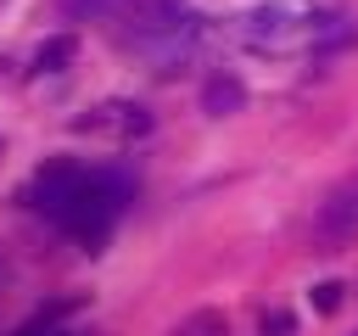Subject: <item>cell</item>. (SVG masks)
Returning a JSON list of instances; mask_svg holds the SVG:
<instances>
[{"label":"cell","mask_w":358,"mask_h":336,"mask_svg":"<svg viewBox=\"0 0 358 336\" xmlns=\"http://www.w3.org/2000/svg\"><path fill=\"white\" fill-rule=\"evenodd\" d=\"M123 202H129V179L90 168V179H84V190H78V202L62 213V230H67V235H78L84 246H95V241H106V230L117 224Z\"/></svg>","instance_id":"obj_1"},{"label":"cell","mask_w":358,"mask_h":336,"mask_svg":"<svg viewBox=\"0 0 358 336\" xmlns=\"http://www.w3.org/2000/svg\"><path fill=\"white\" fill-rule=\"evenodd\" d=\"M352 241H358V174L341 179L313 213V252H341Z\"/></svg>","instance_id":"obj_2"},{"label":"cell","mask_w":358,"mask_h":336,"mask_svg":"<svg viewBox=\"0 0 358 336\" xmlns=\"http://www.w3.org/2000/svg\"><path fill=\"white\" fill-rule=\"evenodd\" d=\"M84 179H90V168H78V162H45L22 196H28V207H34V213H45V218H56V224H62V213L78 202Z\"/></svg>","instance_id":"obj_3"},{"label":"cell","mask_w":358,"mask_h":336,"mask_svg":"<svg viewBox=\"0 0 358 336\" xmlns=\"http://www.w3.org/2000/svg\"><path fill=\"white\" fill-rule=\"evenodd\" d=\"M241 106H246V84H241L235 73H224V67L207 73V84H201V112H207V118H235Z\"/></svg>","instance_id":"obj_4"},{"label":"cell","mask_w":358,"mask_h":336,"mask_svg":"<svg viewBox=\"0 0 358 336\" xmlns=\"http://www.w3.org/2000/svg\"><path fill=\"white\" fill-rule=\"evenodd\" d=\"M73 56H78V39H73V34H50V39L34 50V73H62Z\"/></svg>","instance_id":"obj_5"},{"label":"cell","mask_w":358,"mask_h":336,"mask_svg":"<svg viewBox=\"0 0 358 336\" xmlns=\"http://www.w3.org/2000/svg\"><path fill=\"white\" fill-rule=\"evenodd\" d=\"M168 336H229V319H224L218 308H196V314H185Z\"/></svg>","instance_id":"obj_6"},{"label":"cell","mask_w":358,"mask_h":336,"mask_svg":"<svg viewBox=\"0 0 358 336\" xmlns=\"http://www.w3.org/2000/svg\"><path fill=\"white\" fill-rule=\"evenodd\" d=\"M341 302H347V286H341V280H319V286H313V308H319V314H336Z\"/></svg>","instance_id":"obj_7"},{"label":"cell","mask_w":358,"mask_h":336,"mask_svg":"<svg viewBox=\"0 0 358 336\" xmlns=\"http://www.w3.org/2000/svg\"><path fill=\"white\" fill-rule=\"evenodd\" d=\"M291 330H296V319H291L285 308H268V314H263V336H291Z\"/></svg>","instance_id":"obj_8"},{"label":"cell","mask_w":358,"mask_h":336,"mask_svg":"<svg viewBox=\"0 0 358 336\" xmlns=\"http://www.w3.org/2000/svg\"><path fill=\"white\" fill-rule=\"evenodd\" d=\"M62 11L67 17H101V11H112V0H62Z\"/></svg>","instance_id":"obj_9"},{"label":"cell","mask_w":358,"mask_h":336,"mask_svg":"<svg viewBox=\"0 0 358 336\" xmlns=\"http://www.w3.org/2000/svg\"><path fill=\"white\" fill-rule=\"evenodd\" d=\"M352 336H358V330H352Z\"/></svg>","instance_id":"obj_10"}]
</instances>
